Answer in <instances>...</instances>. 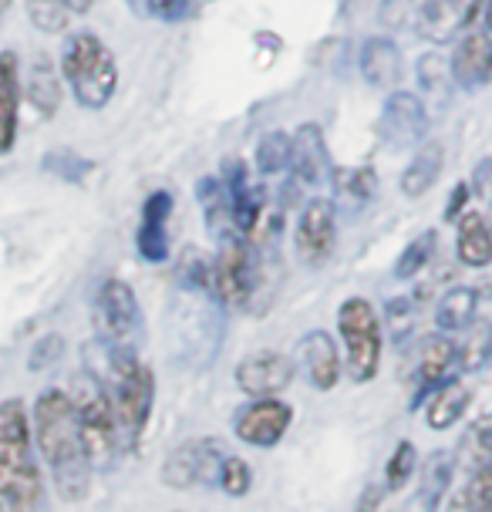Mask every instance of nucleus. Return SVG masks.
I'll list each match as a JSON object with an SVG mask.
<instances>
[{
	"instance_id": "obj_32",
	"label": "nucleus",
	"mask_w": 492,
	"mask_h": 512,
	"mask_svg": "<svg viewBox=\"0 0 492 512\" xmlns=\"http://www.w3.org/2000/svg\"><path fill=\"white\" fill-rule=\"evenodd\" d=\"M435 250H439V230H425L422 236H415V240L402 250V256H398L395 277H398V280H412V277H418V273H422V270L428 267V263H432Z\"/></svg>"
},
{
	"instance_id": "obj_18",
	"label": "nucleus",
	"mask_w": 492,
	"mask_h": 512,
	"mask_svg": "<svg viewBox=\"0 0 492 512\" xmlns=\"http://www.w3.org/2000/svg\"><path fill=\"white\" fill-rule=\"evenodd\" d=\"M21 95V61L14 51H0V155L14 152Z\"/></svg>"
},
{
	"instance_id": "obj_10",
	"label": "nucleus",
	"mask_w": 492,
	"mask_h": 512,
	"mask_svg": "<svg viewBox=\"0 0 492 512\" xmlns=\"http://www.w3.org/2000/svg\"><path fill=\"white\" fill-rule=\"evenodd\" d=\"M294 243H297L300 263H307V267H324V263L331 260L334 243H337V213H334L331 199H324V196L307 199V206L300 209V219H297Z\"/></svg>"
},
{
	"instance_id": "obj_33",
	"label": "nucleus",
	"mask_w": 492,
	"mask_h": 512,
	"mask_svg": "<svg viewBox=\"0 0 492 512\" xmlns=\"http://www.w3.org/2000/svg\"><path fill=\"white\" fill-rule=\"evenodd\" d=\"M334 192L341 203L364 206L375 192V172L371 169H334Z\"/></svg>"
},
{
	"instance_id": "obj_6",
	"label": "nucleus",
	"mask_w": 492,
	"mask_h": 512,
	"mask_svg": "<svg viewBox=\"0 0 492 512\" xmlns=\"http://www.w3.org/2000/svg\"><path fill=\"white\" fill-rule=\"evenodd\" d=\"M81 422V438H85L88 459L91 465H108L118 452V435H122V425H118L115 405L108 388H102L95 378H81L78 381V395L71 398Z\"/></svg>"
},
{
	"instance_id": "obj_40",
	"label": "nucleus",
	"mask_w": 492,
	"mask_h": 512,
	"mask_svg": "<svg viewBox=\"0 0 492 512\" xmlns=\"http://www.w3.org/2000/svg\"><path fill=\"white\" fill-rule=\"evenodd\" d=\"M412 304H408V297H398V300H391L388 304V320L395 324V334L402 337L405 334V324L412 327Z\"/></svg>"
},
{
	"instance_id": "obj_38",
	"label": "nucleus",
	"mask_w": 492,
	"mask_h": 512,
	"mask_svg": "<svg viewBox=\"0 0 492 512\" xmlns=\"http://www.w3.org/2000/svg\"><path fill=\"white\" fill-rule=\"evenodd\" d=\"M193 4L196 0H145V11L152 17H159V21L166 24H176V21H186L189 14H193Z\"/></svg>"
},
{
	"instance_id": "obj_44",
	"label": "nucleus",
	"mask_w": 492,
	"mask_h": 512,
	"mask_svg": "<svg viewBox=\"0 0 492 512\" xmlns=\"http://www.w3.org/2000/svg\"><path fill=\"white\" fill-rule=\"evenodd\" d=\"M486 31L492 34V0H486Z\"/></svg>"
},
{
	"instance_id": "obj_15",
	"label": "nucleus",
	"mask_w": 492,
	"mask_h": 512,
	"mask_svg": "<svg viewBox=\"0 0 492 512\" xmlns=\"http://www.w3.org/2000/svg\"><path fill=\"white\" fill-rule=\"evenodd\" d=\"M452 81L466 91H479L492 81V34L469 31L462 34L452 51Z\"/></svg>"
},
{
	"instance_id": "obj_2",
	"label": "nucleus",
	"mask_w": 492,
	"mask_h": 512,
	"mask_svg": "<svg viewBox=\"0 0 492 512\" xmlns=\"http://www.w3.org/2000/svg\"><path fill=\"white\" fill-rule=\"evenodd\" d=\"M0 502L11 512H44V486L31 445V418L21 398L0 401Z\"/></svg>"
},
{
	"instance_id": "obj_11",
	"label": "nucleus",
	"mask_w": 492,
	"mask_h": 512,
	"mask_svg": "<svg viewBox=\"0 0 492 512\" xmlns=\"http://www.w3.org/2000/svg\"><path fill=\"white\" fill-rule=\"evenodd\" d=\"M378 132H381V142H385L391 152L415 149L428 132L425 102L415 91H391L385 98V108H381Z\"/></svg>"
},
{
	"instance_id": "obj_4",
	"label": "nucleus",
	"mask_w": 492,
	"mask_h": 512,
	"mask_svg": "<svg viewBox=\"0 0 492 512\" xmlns=\"http://www.w3.org/2000/svg\"><path fill=\"white\" fill-rule=\"evenodd\" d=\"M108 354V395H112L118 425H122L125 442H135L152 415L156 401V381L132 347H105Z\"/></svg>"
},
{
	"instance_id": "obj_30",
	"label": "nucleus",
	"mask_w": 492,
	"mask_h": 512,
	"mask_svg": "<svg viewBox=\"0 0 492 512\" xmlns=\"http://www.w3.org/2000/svg\"><path fill=\"white\" fill-rule=\"evenodd\" d=\"M459 462L469 475H476L492 462V418H482V422L469 428L459 448Z\"/></svg>"
},
{
	"instance_id": "obj_8",
	"label": "nucleus",
	"mask_w": 492,
	"mask_h": 512,
	"mask_svg": "<svg viewBox=\"0 0 492 512\" xmlns=\"http://www.w3.org/2000/svg\"><path fill=\"white\" fill-rule=\"evenodd\" d=\"M257 283H260L257 253L246 246V240H226L213 263V277H209V287H213L216 300H223L226 307H246L253 294H257Z\"/></svg>"
},
{
	"instance_id": "obj_26",
	"label": "nucleus",
	"mask_w": 492,
	"mask_h": 512,
	"mask_svg": "<svg viewBox=\"0 0 492 512\" xmlns=\"http://www.w3.org/2000/svg\"><path fill=\"white\" fill-rule=\"evenodd\" d=\"M469 405H472L469 391L462 388L459 381H445L442 388L432 391V401H428V411H425V425L432 428V432H445V428H452L455 422H462Z\"/></svg>"
},
{
	"instance_id": "obj_5",
	"label": "nucleus",
	"mask_w": 492,
	"mask_h": 512,
	"mask_svg": "<svg viewBox=\"0 0 492 512\" xmlns=\"http://www.w3.org/2000/svg\"><path fill=\"white\" fill-rule=\"evenodd\" d=\"M337 331H341L344 354H348V374L351 381L368 384L375 381V374L381 368V320L378 310L368 304L364 297L344 300L337 310Z\"/></svg>"
},
{
	"instance_id": "obj_45",
	"label": "nucleus",
	"mask_w": 492,
	"mask_h": 512,
	"mask_svg": "<svg viewBox=\"0 0 492 512\" xmlns=\"http://www.w3.org/2000/svg\"><path fill=\"white\" fill-rule=\"evenodd\" d=\"M7 11H11V0H0V21L7 17Z\"/></svg>"
},
{
	"instance_id": "obj_28",
	"label": "nucleus",
	"mask_w": 492,
	"mask_h": 512,
	"mask_svg": "<svg viewBox=\"0 0 492 512\" xmlns=\"http://www.w3.org/2000/svg\"><path fill=\"white\" fill-rule=\"evenodd\" d=\"M452 475H455V455L452 452L428 455L425 465L418 469V499H422L428 509H435L445 492H449Z\"/></svg>"
},
{
	"instance_id": "obj_7",
	"label": "nucleus",
	"mask_w": 492,
	"mask_h": 512,
	"mask_svg": "<svg viewBox=\"0 0 492 512\" xmlns=\"http://www.w3.org/2000/svg\"><path fill=\"white\" fill-rule=\"evenodd\" d=\"M142 314L139 297L125 280H105L95 297V331L105 347H132Z\"/></svg>"
},
{
	"instance_id": "obj_17",
	"label": "nucleus",
	"mask_w": 492,
	"mask_h": 512,
	"mask_svg": "<svg viewBox=\"0 0 492 512\" xmlns=\"http://www.w3.org/2000/svg\"><path fill=\"white\" fill-rule=\"evenodd\" d=\"M226 182V192H230V213H233V226L236 236H250L253 226L263 213V192L257 182L250 179V172L240 159L226 162V176H220Z\"/></svg>"
},
{
	"instance_id": "obj_43",
	"label": "nucleus",
	"mask_w": 492,
	"mask_h": 512,
	"mask_svg": "<svg viewBox=\"0 0 492 512\" xmlns=\"http://www.w3.org/2000/svg\"><path fill=\"white\" fill-rule=\"evenodd\" d=\"M91 4H95V0H71V7H75V17H78V14H85V11H91Z\"/></svg>"
},
{
	"instance_id": "obj_24",
	"label": "nucleus",
	"mask_w": 492,
	"mask_h": 512,
	"mask_svg": "<svg viewBox=\"0 0 492 512\" xmlns=\"http://www.w3.org/2000/svg\"><path fill=\"white\" fill-rule=\"evenodd\" d=\"M459 334L462 337L455 341L459 371H466V374L486 371L489 361H492V320L489 317H472Z\"/></svg>"
},
{
	"instance_id": "obj_34",
	"label": "nucleus",
	"mask_w": 492,
	"mask_h": 512,
	"mask_svg": "<svg viewBox=\"0 0 492 512\" xmlns=\"http://www.w3.org/2000/svg\"><path fill=\"white\" fill-rule=\"evenodd\" d=\"M257 166L263 176H280L290 169V135L287 132H267L257 145Z\"/></svg>"
},
{
	"instance_id": "obj_29",
	"label": "nucleus",
	"mask_w": 492,
	"mask_h": 512,
	"mask_svg": "<svg viewBox=\"0 0 492 512\" xmlns=\"http://www.w3.org/2000/svg\"><path fill=\"white\" fill-rule=\"evenodd\" d=\"M476 307H479V294L472 287H452L449 294L439 300L435 307V324H439L442 334H455L476 317Z\"/></svg>"
},
{
	"instance_id": "obj_46",
	"label": "nucleus",
	"mask_w": 492,
	"mask_h": 512,
	"mask_svg": "<svg viewBox=\"0 0 492 512\" xmlns=\"http://www.w3.org/2000/svg\"><path fill=\"white\" fill-rule=\"evenodd\" d=\"M129 4L135 7V11H139V7H145V0H129Z\"/></svg>"
},
{
	"instance_id": "obj_12",
	"label": "nucleus",
	"mask_w": 492,
	"mask_h": 512,
	"mask_svg": "<svg viewBox=\"0 0 492 512\" xmlns=\"http://www.w3.org/2000/svg\"><path fill=\"white\" fill-rule=\"evenodd\" d=\"M290 422H294V411L280 398H253L250 405L236 411L233 432L253 448H273L287 435Z\"/></svg>"
},
{
	"instance_id": "obj_20",
	"label": "nucleus",
	"mask_w": 492,
	"mask_h": 512,
	"mask_svg": "<svg viewBox=\"0 0 492 512\" xmlns=\"http://www.w3.org/2000/svg\"><path fill=\"white\" fill-rule=\"evenodd\" d=\"M300 361H304L307 381H311L317 391H334V384L341 381V354H337V344L331 341L327 331H311L304 337V344H300Z\"/></svg>"
},
{
	"instance_id": "obj_35",
	"label": "nucleus",
	"mask_w": 492,
	"mask_h": 512,
	"mask_svg": "<svg viewBox=\"0 0 492 512\" xmlns=\"http://www.w3.org/2000/svg\"><path fill=\"white\" fill-rule=\"evenodd\" d=\"M415 472H418V452H415V445L412 442H398V448L391 452V459L385 465V486L391 492L405 489L408 479H412Z\"/></svg>"
},
{
	"instance_id": "obj_21",
	"label": "nucleus",
	"mask_w": 492,
	"mask_h": 512,
	"mask_svg": "<svg viewBox=\"0 0 492 512\" xmlns=\"http://www.w3.org/2000/svg\"><path fill=\"white\" fill-rule=\"evenodd\" d=\"M290 169L304 186H317L327 172V145L321 125L307 122L297 128V135L290 139Z\"/></svg>"
},
{
	"instance_id": "obj_9",
	"label": "nucleus",
	"mask_w": 492,
	"mask_h": 512,
	"mask_svg": "<svg viewBox=\"0 0 492 512\" xmlns=\"http://www.w3.org/2000/svg\"><path fill=\"white\" fill-rule=\"evenodd\" d=\"M223 448L213 438L182 442L162 462V482L172 489H196V486H220Z\"/></svg>"
},
{
	"instance_id": "obj_42",
	"label": "nucleus",
	"mask_w": 492,
	"mask_h": 512,
	"mask_svg": "<svg viewBox=\"0 0 492 512\" xmlns=\"http://www.w3.org/2000/svg\"><path fill=\"white\" fill-rule=\"evenodd\" d=\"M445 512H479V509H476V502H472L469 492L462 489V492H455V496H452V502L445 506Z\"/></svg>"
},
{
	"instance_id": "obj_39",
	"label": "nucleus",
	"mask_w": 492,
	"mask_h": 512,
	"mask_svg": "<svg viewBox=\"0 0 492 512\" xmlns=\"http://www.w3.org/2000/svg\"><path fill=\"white\" fill-rule=\"evenodd\" d=\"M466 492L472 496V502H476L479 512H492V462L486 469H479L476 475H469Z\"/></svg>"
},
{
	"instance_id": "obj_36",
	"label": "nucleus",
	"mask_w": 492,
	"mask_h": 512,
	"mask_svg": "<svg viewBox=\"0 0 492 512\" xmlns=\"http://www.w3.org/2000/svg\"><path fill=\"white\" fill-rule=\"evenodd\" d=\"M418 81H422V88L428 95H442V98L449 95V88L455 85L449 61H442L439 54H425V58L418 61Z\"/></svg>"
},
{
	"instance_id": "obj_37",
	"label": "nucleus",
	"mask_w": 492,
	"mask_h": 512,
	"mask_svg": "<svg viewBox=\"0 0 492 512\" xmlns=\"http://www.w3.org/2000/svg\"><path fill=\"white\" fill-rule=\"evenodd\" d=\"M250 486H253L250 465H246L240 455H226L223 469H220V489L226 492V496L240 499V496H246V492H250Z\"/></svg>"
},
{
	"instance_id": "obj_25",
	"label": "nucleus",
	"mask_w": 492,
	"mask_h": 512,
	"mask_svg": "<svg viewBox=\"0 0 492 512\" xmlns=\"http://www.w3.org/2000/svg\"><path fill=\"white\" fill-rule=\"evenodd\" d=\"M455 253H459L462 267L482 270L492 263V230L479 213L462 216L459 223V240H455Z\"/></svg>"
},
{
	"instance_id": "obj_14",
	"label": "nucleus",
	"mask_w": 492,
	"mask_h": 512,
	"mask_svg": "<svg viewBox=\"0 0 492 512\" xmlns=\"http://www.w3.org/2000/svg\"><path fill=\"white\" fill-rule=\"evenodd\" d=\"M472 11H476V0H418L415 27L425 41H459L462 27L472 21Z\"/></svg>"
},
{
	"instance_id": "obj_16",
	"label": "nucleus",
	"mask_w": 492,
	"mask_h": 512,
	"mask_svg": "<svg viewBox=\"0 0 492 512\" xmlns=\"http://www.w3.org/2000/svg\"><path fill=\"white\" fill-rule=\"evenodd\" d=\"M169 216H172V196L166 189L152 192L142 206L139 230H135V250L145 263H162L169 256Z\"/></svg>"
},
{
	"instance_id": "obj_23",
	"label": "nucleus",
	"mask_w": 492,
	"mask_h": 512,
	"mask_svg": "<svg viewBox=\"0 0 492 512\" xmlns=\"http://www.w3.org/2000/svg\"><path fill=\"white\" fill-rule=\"evenodd\" d=\"M442 166H445V149L442 142H425L418 145L412 162L405 166L402 172V182H398V189H402V196L408 199H422L428 189L439 182L442 176Z\"/></svg>"
},
{
	"instance_id": "obj_1",
	"label": "nucleus",
	"mask_w": 492,
	"mask_h": 512,
	"mask_svg": "<svg viewBox=\"0 0 492 512\" xmlns=\"http://www.w3.org/2000/svg\"><path fill=\"white\" fill-rule=\"evenodd\" d=\"M34 442L48 462L54 486L68 502H81L91 489V459L75 401L61 388H44L34 401Z\"/></svg>"
},
{
	"instance_id": "obj_13",
	"label": "nucleus",
	"mask_w": 492,
	"mask_h": 512,
	"mask_svg": "<svg viewBox=\"0 0 492 512\" xmlns=\"http://www.w3.org/2000/svg\"><path fill=\"white\" fill-rule=\"evenodd\" d=\"M294 381V361L280 351H253L236 364V384L250 398H277Z\"/></svg>"
},
{
	"instance_id": "obj_31",
	"label": "nucleus",
	"mask_w": 492,
	"mask_h": 512,
	"mask_svg": "<svg viewBox=\"0 0 492 512\" xmlns=\"http://www.w3.org/2000/svg\"><path fill=\"white\" fill-rule=\"evenodd\" d=\"M31 24L44 34H65L75 21V7L71 0H24Z\"/></svg>"
},
{
	"instance_id": "obj_22",
	"label": "nucleus",
	"mask_w": 492,
	"mask_h": 512,
	"mask_svg": "<svg viewBox=\"0 0 492 512\" xmlns=\"http://www.w3.org/2000/svg\"><path fill=\"white\" fill-rule=\"evenodd\" d=\"M459 371V354H455L452 337H428L418 358V401L432 395L435 388H442L445 381H452V374Z\"/></svg>"
},
{
	"instance_id": "obj_27",
	"label": "nucleus",
	"mask_w": 492,
	"mask_h": 512,
	"mask_svg": "<svg viewBox=\"0 0 492 512\" xmlns=\"http://www.w3.org/2000/svg\"><path fill=\"white\" fill-rule=\"evenodd\" d=\"M27 98H31V105L41 112V118L58 115L61 78H58V68H54V61L48 58V54H38L31 64V75H27Z\"/></svg>"
},
{
	"instance_id": "obj_19",
	"label": "nucleus",
	"mask_w": 492,
	"mask_h": 512,
	"mask_svg": "<svg viewBox=\"0 0 492 512\" xmlns=\"http://www.w3.org/2000/svg\"><path fill=\"white\" fill-rule=\"evenodd\" d=\"M361 78L368 81L371 88L378 91H391L402 81V51L391 38H368L361 44V58H358Z\"/></svg>"
},
{
	"instance_id": "obj_41",
	"label": "nucleus",
	"mask_w": 492,
	"mask_h": 512,
	"mask_svg": "<svg viewBox=\"0 0 492 512\" xmlns=\"http://www.w3.org/2000/svg\"><path fill=\"white\" fill-rule=\"evenodd\" d=\"M466 203H469V186H466V182H459V186L452 189V199H449V209H445V219L459 216V209H466Z\"/></svg>"
},
{
	"instance_id": "obj_3",
	"label": "nucleus",
	"mask_w": 492,
	"mask_h": 512,
	"mask_svg": "<svg viewBox=\"0 0 492 512\" xmlns=\"http://www.w3.org/2000/svg\"><path fill=\"white\" fill-rule=\"evenodd\" d=\"M61 75L81 108H105L118 91V61L95 31H78L61 51Z\"/></svg>"
}]
</instances>
